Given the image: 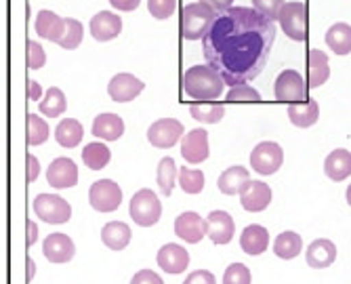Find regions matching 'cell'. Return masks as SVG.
<instances>
[{"label":"cell","instance_id":"17","mask_svg":"<svg viewBox=\"0 0 351 284\" xmlns=\"http://www.w3.org/2000/svg\"><path fill=\"white\" fill-rule=\"evenodd\" d=\"M234 234H236V226H234V219H232V215L228 211L208 213V217H206V236L215 244L223 246V244L232 242Z\"/></svg>","mask_w":351,"mask_h":284},{"label":"cell","instance_id":"3","mask_svg":"<svg viewBox=\"0 0 351 284\" xmlns=\"http://www.w3.org/2000/svg\"><path fill=\"white\" fill-rule=\"evenodd\" d=\"M217 17L215 9L206 3H187L181 9V36L185 40H202Z\"/></svg>","mask_w":351,"mask_h":284},{"label":"cell","instance_id":"11","mask_svg":"<svg viewBox=\"0 0 351 284\" xmlns=\"http://www.w3.org/2000/svg\"><path fill=\"white\" fill-rule=\"evenodd\" d=\"M181 156L187 161V165H200L206 163L210 156L208 145V133L206 129H194L181 139Z\"/></svg>","mask_w":351,"mask_h":284},{"label":"cell","instance_id":"44","mask_svg":"<svg viewBox=\"0 0 351 284\" xmlns=\"http://www.w3.org/2000/svg\"><path fill=\"white\" fill-rule=\"evenodd\" d=\"M183 284H217V278L208 270H196L183 280Z\"/></svg>","mask_w":351,"mask_h":284},{"label":"cell","instance_id":"39","mask_svg":"<svg viewBox=\"0 0 351 284\" xmlns=\"http://www.w3.org/2000/svg\"><path fill=\"white\" fill-rule=\"evenodd\" d=\"M226 102L228 104H259L261 93L257 88H252L250 84H238L230 88V93L226 95Z\"/></svg>","mask_w":351,"mask_h":284},{"label":"cell","instance_id":"48","mask_svg":"<svg viewBox=\"0 0 351 284\" xmlns=\"http://www.w3.org/2000/svg\"><path fill=\"white\" fill-rule=\"evenodd\" d=\"M200 3H206L208 7H213V9H215V13H217V15H223L226 11H230V9H232L234 0H200Z\"/></svg>","mask_w":351,"mask_h":284},{"label":"cell","instance_id":"42","mask_svg":"<svg viewBox=\"0 0 351 284\" xmlns=\"http://www.w3.org/2000/svg\"><path fill=\"white\" fill-rule=\"evenodd\" d=\"M223 284H250V270L244 263H232L223 274Z\"/></svg>","mask_w":351,"mask_h":284},{"label":"cell","instance_id":"13","mask_svg":"<svg viewBox=\"0 0 351 284\" xmlns=\"http://www.w3.org/2000/svg\"><path fill=\"white\" fill-rule=\"evenodd\" d=\"M175 234L187 244H198L206 236V219L194 211H185L175 219Z\"/></svg>","mask_w":351,"mask_h":284},{"label":"cell","instance_id":"23","mask_svg":"<svg viewBox=\"0 0 351 284\" xmlns=\"http://www.w3.org/2000/svg\"><path fill=\"white\" fill-rule=\"evenodd\" d=\"M240 246L246 255L257 257L261 252H265L269 246V232L259 224H250L244 228V232L240 236Z\"/></svg>","mask_w":351,"mask_h":284},{"label":"cell","instance_id":"25","mask_svg":"<svg viewBox=\"0 0 351 284\" xmlns=\"http://www.w3.org/2000/svg\"><path fill=\"white\" fill-rule=\"evenodd\" d=\"M289 118L295 126L299 129H309L317 122L320 118V106H317L315 99H307V102H301V104H289Z\"/></svg>","mask_w":351,"mask_h":284},{"label":"cell","instance_id":"6","mask_svg":"<svg viewBox=\"0 0 351 284\" xmlns=\"http://www.w3.org/2000/svg\"><path fill=\"white\" fill-rule=\"evenodd\" d=\"M278 23L291 40L303 43L307 38V9L303 3H299V0H295V3H286L282 7Z\"/></svg>","mask_w":351,"mask_h":284},{"label":"cell","instance_id":"24","mask_svg":"<svg viewBox=\"0 0 351 284\" xmlns=\"http://www.w3.org/2000/svg\"><path fill=\"white\" fill-rule=\"evenodd\" d=\"M90 133L104 141H118L124 135V120L118 114H99L93 120Z\"/></svg>","mask_w":351,"mask_h":284},{"label":"cell","instance_id":"15","mask_svg":"<svg viewBox=\"0 0 351 284\" xmlns=\"http://www.w3.org/2000/svg\"><path fill=\"white\" fill-rule=\"evenodd\" d=\"M122 19L112 13V11H99L97 15H93L88 29H90V36L97 40V43H110L114 38L120 36L122 32Z\"/></svg>","mask_w":351,"mask_h":284},{"label":"cell","instance_id":"28","mask_svg":"<svg viewBox=\"0 0 351 284\" xmlns=\"http://www.w3.org/2000/svg\"><path fill=\"white\" fill-rule=\"evenodd\" d=\"M131 228L122 221H110L101 228V240L112 250H124L131 242Z\"/></svg>","mask_w":351,"mask_h":284},{"label":"cell","instance_id":"12","mask_svg":"<svg viewBox=\"0 0 351 284\" xmlns=\"http://www.w3.org/2000/svg\"><path fill=\"white\" fill-rule=\"evenodd\" d=\"M143 88H145V82H143V80H139V78L133 76V74L120 72V74H116V76L110 80V84H108V95H110V97H112L114 102H118V104H126V102L137 99L139 95L143 93Z\"/></svg>","mask_w":351,"mask_h":284},{"label":"cell","instance_id":"47","mask_svg":"<svg viewBox=\"0 0 351 284\" xmlns=\"http://www.w3.org/2000/svg\"><path fill=\"white\" fill-rule=\"evenodd\" d=\"M110 5L118 11H124V13H131L135 9H139L141 0H110Z\"/></svg>","mask_w":351,"mask_h":284},{"label":"cell","instance_id":"22","mask_svg":"<svg viewBox=\"0 0 351 284\" xmlns=\"http://www.w3.org/2000/svg\"><path fill=\"white\" fill-rule=\"evenodd\" d=\"M324 173L330 181H345L351 177V152L345 147L332 150L324 161Z\"/></svg>","mask_w":351,"mask_h":284},{"label":"cell","instance_id":"45","mask_svg":"<svg viewBox=\"0 0 351 284\" xmlns=\"http://www.w3.org/2000/svg\"><path fill=\"white\" fill-rule=\"evenodd\" d=\"M131 284H165V280L152 270H141L133 276Z\"/></svg>","mask_w":351,"mask_h":284},{"label":"cell","instance_id":"35","mask_svg":"<svg viewBox=\"0 0 351 284\" xmlns=\"http://www.w3.org/2000/svg\"><path fill=\"white\" fill-rule=\"evenodd\" d=\"M156 175H158L156 179H158V185H160V192L165 196H173V187H175V179L179 175V169L171 156H165L162 161L158 163Z\"/></svg>","mask_w":351,"mask_h":284},{"label":"cell","instance_id":"16","mask_svg":"<svg viewBox=\"0 0 351 284\" xmlns=\"http://www.w3.org/2000/svg\"><path fill=\"white\" fill-rule=\"evenodd\" d=\"M240 200L244 211L248 213H261L271 204V187L265 181H248L242 192H240Z\"/></svg>","mask_w":351,"mask_h":284},{"label":"cell","instance_id":"43","mask_svg":"<svg viewBox=\"0 0 351 284\" xmlns=\"http://www.w3.org/2000/svg\"><path fill=\"white\" fill-rule=\"evenodd\" d=\"M175 5L177 0H147V9H149V15L154 19H169L175 11Z\"/></svg>","mask_w":351,"mask_h":284},{"label":"cell","instance_id":"51","mask_svg":"<svg viewBox=\"0 0 351 284\" xmlns=\"http://www.w3.org/2000/svg\"><path fill=\"white\" fill-rule=\"evenodd\" d=\"M345 196H347V204L351 206V185L347 187V192H345Z\"/></svg>","mask_w":351,"mask_h":284},{"label":"cell","instance_id":"26","mask_svg":"<svg viewBox=\"0 0 351 284\" xmlns=\"http://www.w3.org/2000/svg\"><path fill=\"white\" fill-rule=\"evenodd\" d=\"M250 181V175L244 167H230L226 169L219 179H217V187L221 189V194L226 196H234V194H240L242 187Z\"/></svg>","mask_w":351,"mask_h":284},{"label":"cell","instance_id":"40","mask_svg":"<svg viewBox=\"0 0 351 284\" xmlns=\"http://www.w3.org/2000/svg\"><path fill=\"white\" fill-rule=\"evenodd\" d=\"M25 63L29 70H40L47 63V53L45 47L36 40H27L25 45Z\"/></svg>","mask_w":351,"mask_h":284},{"label":"cell","instance_id":"7","mask_svg":"<svg viewBox=\"0 0 351 284\" xmlns=\"http://www.w3.org/2000/svg\"><path fill=\"white\" fill-rule=\"evenodd\" d=\"M88 202L97 213H114L122 204V189L112 179H99L88 189Z\"/></svg>","mask_w":351,"mask_h":284},{"label":"cell","instance_id":"14","mask_svg":"<svg viewBox=\"0 0 351 284\" xmlns=\"http://www.w3.org/2000/svg\"><path fill=\"white\" fill-rule=\"evenodd\" d=\"M47 181L55 189H68L78 183V167L72 158H55L47 169Z\"/></svg>","mask_w":351,"mask_h":284},{"label":"cell","instance_id":"38","mask_svg":"<svg viewBox=\"0 0 351 284\" xmlns=\"http://www.w3.org/2000/svg\"><path fill=\"white\" fill-rule=\"evenodd\" d=\"M84 38V27L78 19H72V17H66V34L59 40V47L66 49V51H74L80 47Z\"/></svg>","mask_w":351,"mask_h":284},{"label":"cell","instance_id":"27","mask_svg":"<svg viewBox=\"0 0 351 284\" xmlns=\"http://www.w3.org/2000/svg\"><path fill=\"white\" fill-rule=\"evenodd\" d=\"M324 40L335 55H349L351 53V25L345 21L332 23L326 29Z\"/></svg>","mask_w":351,"mask_h":284},{"label":"cell","instance_id":"18","mask_svg":"<svg viewBox=\"0 0 351 284\" xmlns=\"http://www.w3.org/2000/svg\"><path fill=\"white\" fill-rule=\"evenodd\" d=\"M43 252L51 263H68L76 255V244L66 234H51L43 242Z\"/></svg>","mask_w":351,"mask_h":284},{"label":"cell","instance_id":"30","mask_svg":"<svg viewBox=\"0 0 351 284\" xmlns=\"http://www.w3.org/2000/svg\"><path fill=\"white\" fill-rule=\"evenodd\" d=\"M330 78V66H328V55L320 49L309 51V86L317 88L322 86Z\"/></svg>","mask_w":351,"mask_h":284},{"label":"cell","instance_id":"31","mask_svg":"<svg viewBox=\"0 0 351 284\" xmlns=\"http://www.w3.org/2000/svg\"><path fill=\"white\" fill-rule=\"evenodd\" d=\"M301 250H303V240L297 232H282L274 240V252L280 259L291 261L297 255H301Z\"/></svg>","mask_w":351,"mask_h":284},{"label":"cell","instance_id":"29","mask_svg":"<svg viewBox=\"0 0 351 284\" xmlns=\"http://www.w3.org/2000/svg\"><path fill=\"white\" fill-rule=\"evenodd\" d=\"M84 137V129H82V124L76 120V118H63L59 124H57V129H55V139L61 147H76Z\"/></svg>","mask_w":351,"mask_h":284},{"label":"cell","instance_id":"36","mask_svg":"<svg viewBox=\"0 0 351 284\" xmlns=\"http://www.w3.org/2000/svg\"><path fill=\"white\" fill-rule=\"evenodd\" d=\"M25 141L27 145H43L49 139V124L38 114H27L25 116Z\"/></svg>","mask_w":351,"mask_h":284},{"label":"cell","instance_id":"9","mask_svg":"<svg viewBox=\"0 0 351 284\" xmlns=\"http://www.w3.org/2000/svg\"><path fill=\"white\" fill-rule=\"evenodd\" d=\"M274 95L280 104H301L305 99V80L297 70H284L276 78Z\"/></svg>","mask_w":351,"mask_h":284},{"label":"cell","instance_id":"50","mask_svg":"<svg viewBox=\"0 0 351 284\" xmlns=\"http://www.w3.org/2000/svg\"><path fill=\"white\" fill-rule=\"evenodd\" d=\"M25 228H27V246H32L38 240V226L34 224V221H27Z\"/></svg>","mask_w":351,"mask_h":284},{"label":"cell","instance_id":"46","mask_svg":"<svg viewBox=\"0 0 351 284\" xmlns=\"http://www.w3.org/2000/svg\"><path fill=\"white\" fill-rule=\"evenodd\" d=\"M25 165H27V169H25L27 181H29V183H32V181H36L38 175H40V163H38V158H36V156H32V154H27V156H25Z\"/></svg>","mask_w":351,"mask_h":284},{"label":"cell","instance_id":"2","mask_svg":"<svg viewBox=\"0 0 351 284\" xmlns=\"http://www.w3.org/2000/svg\"><path fill=\"white\" fill-rule=\"evenodd\" d=\"M223 78L208 63L191 66L183 74V93L198 102H215L223 95Z\"/></svg>","mask_w":351,"mask_h":284},{"label":"cell","instance_id":"49","mask_svg":"<svg viewBox=\"0 0 351 284\" xmlns=\"http://www.w3.org/2000/svg\"><path fill=\"white\" fill-rule=\"evenodd\" d=\"M27 97L32 99V102H40L45 95H43V88H40V84L36 82V80H27Z\"/></svg>","mask_w":351,"mask_h":284},{"label":"cell","instance_id":"41","mask_svg":"<svg viewBox=\"0 0 351 284\" xmlns=\"http://www.w3.org/2000/svg\"><path fill=\"white\" fill-rule=\"evenodd\" d=\"M284 5H286V0H252V9L271 21H278Z\"/></svg>","mask_w":351,"mask_h":284},{"label":"cell","instance_id":"1","mask_svg":"<svg viewBox=\"0 0 351 284\" xmlns=\"http://www.w3.org/2000/svg\"><path fill=\"white\" fill-rule=\"evenodd\" d=\"M276 34V21L248 7H232L206 32L202 55L230 88L248 84L265 70Z\"/></svg>","mask_w":351,"mask_h":284},{"label":"cell","instance_id":"5","mask_svg":"<svg viewBox=\"0 0 351 284\" xmlns=\"http://www.w3.org/2000/svg\"><path fill=\"white\" fill-rule=\"evenodd\" d=\"M32 209L38 215V219H43L45 224H53V226H63L68 224L72 217V206L68 200H63L57 194H38L32 202Z\"/></svg>","mask_w":351,"mask_h":284},{"label":"cell","instance_id":"8","mask_svg":"<svg viewBox=\"0 0 351 284\" xmlns=\"http://www.w3.org/2000/svg\"><path fill=\"white\" fill-rule=\"evenodd\" d=\"M284 163V150L276 141H261L250 152V167L259 175H274Z\"/></svg>","mask_w":351,"mask_h":284},{"label":"cell","instance_id":"21","mask_svg":"<svg viewBox=\"0 0 351 284\" xmlns=\"http://www.w3.org/2000/svg\"><path fill=\"white\" fill-rule=\"evenodd\" d=\"M158 265L167 274H183L189 265V252L179 244H165L158 250Z\"/></svg>","mask_w":351,"mask_h":284},{"label":"cell","instance_id":"20","mask_svg":"<svg viewBox=\"0 0 351 284\" xmlns=\"http://www.w3.org/2000/svg\"><path fill=\"white\" fill-rule=\"evenodd\" d=\"M337 259V246L328 238H317L307 246L305 261L313 270H324L330 268Z\"/></svg>","mask_w":351,"mask_h":284},{"label":"cell","instance_id":"33","mask_svg":"<svg viewBox=\"0 0 351 284\" xmlns=\"http://www.w3.org/2000/svg\"><path fill=\"white\" fill-rule=\"evenodd\" d=\"M66 110H68L66 95H63V91L57 86H51L45 93V97L38 102V112L45 114L47 118H59Z\"/></svg>","mask_w":351,"mask_h":284},{"label":"cell","instance_id":"37","mask_svg":"<svg viewBox=\"0 0 351 284\" xmlns=\"http://www.w3.org/2000/svg\"><path fill=\"white\" fill-rule=\"evenodd\" d=\"M179 185L183 187L185 194H200L204 189V173L198 169L183 167L179 169Z\"/></svg>","mask_w":351,"mask_h":284},{"label":"cell","instance_id":"4","mask_svg":"<svg viewBox=\"0 0 351 284\" xmlns=\"http://www.w3.org/2000/svg\"><path fill=\"white\" fill-rule=\"evenodd\" d=\"M131 217L139 228H152L162 217V204L160 198L152 192L149 187H143L131 198Z\"/></svg>","mask_w":351,"mask_h":284},{"label":"cell","instance_id":"32","mask_svg":"<svg viewBox=\"0 0 351 284\" xmlns=\"http://www.w3.org/2000/svg\"><path fill=\"white\" fill-rule=\"evenodd\" d=\"M112 152L106 143H86L82 150V163L90 171H101L110 165Z\"/></svg>","mask_w":351,"mask_h":284},{"label":"cell","instance_id":"10","mask_svg":"<svg viewBox=\"0 0 351 284\" xmlns=\"http://www.w3.org/2000/svg\"><path fill=\"white\" fill-rule=\"evenodd\" d=\"M183 124L175 118H160L156 120L149 129H147V141L154 147L160 150H169L175 143H179V139L183 137Z\"/></svg>","mask_w":351,"mask_h":284},{"label":"cell","instance_id":"34","mask_svg":"<svg viewBox=\"0 0 351 284\" xmlns=\"http://www.w3.org/2000/svg\"><path fill=\"white\" fill-rule=\"evenodd\" d=\"M189 114L200 124H217L223 120V116H226V108H223V104H217V102H200V104L189 106Z\"/></svg>","mask_w":351,"mask_h":284},{"label":"cell","instance_id":"19","mask_svg":"<svg viewBox=\"0 0 351 284\" xmlns=\"http://www.w3.org/2000/svg\"><path fill=\"white\" fill-rule=\"evenodd\" d=\"M34 29H36L38 38L59 45V40L63 38V34H66V19L45 9V11H38V15L34 19Z\"/></svg>","mask_w":351,"mask_h":284}]
</instances>
